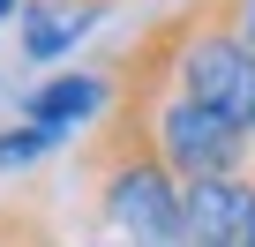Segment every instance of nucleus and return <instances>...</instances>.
<instances>
[{
	"label": "nucleus",
	"instance_id": "nucleus-1",
	"mask_svg": "<svg viewBox=\"0 0 255 247\" xmlns=\"http://www.w3.org/2000/svg\"><path fill=\"white\" fill-rule=\"evenodd\" d=\"M173 90L195 97L203 112H218L233 135L255 143V45L233 30V0H195L188 8V38L173 60Z\"/></svg>",
	"mask_w": 255,
	"mask_h": 247
},
{
	"label": "nucleus",
	"instance_id": "nucleus-2",
	"mask_svg": "<svg viewBox=\"0 0 255 247\" xmlns=\"http://www.w3.org/2000/svg\"><path fill=\"white\" fill-rule=\"evenodd\" d=\"M150 143H158V158H165V172L188 187V180H225V172H248V135H233L218 112H203L195 97H180V90H165L158 105H150Z\"/></svg>",
	"mask_w": 255,
	"mask_h": 247
},
{
	"label": "nucleus",
	"instance_id": "nucleus-3",
	"mask_svg": "<svg viewBox=\"0 0 255 247\" xmlns=\"http://www.w3.org/2000/svg\"><path fill=\"white\" fill-rule=\"evenodd\" d=\"M248 225H255V180L248 172L180 187V247H248Z\"/></svg>",
	"mask_w": 255,
	"mask_h": 247
},
{
	"label": "nucleus",
	"instance_id": "nucleus-4",
	"mask_svg": "<svg viewBox=\"0 0 255 247\" xmlns=\"http://www.w3.org/2000/svg\"><path fill=\"white\" fill-rule=\"evenodd\" d=\"M105 105H113V75H45L23 97V120H38L53 135H75L83 120H105Z\"/></svg>",
	"mask_w": 255,
	"mask_h": 247
},
{
	"label": "nucleus",
	"instance_id": "nucleus-5",
	"mask_svg": "<svg viewBox=\"0 0 255 247\" xmlns=\"http://www.w3.org/2000/svg\"><path fill=\"white\" fill-rule=\"evenodd\" d=\"M105 8H113V0H30V8H23V60H53V53H68Z\"/></svg>",
	"mask_w": 255,
	"mask_h": 247
},
{
	"label": "nucleus",
	"instance_id": "nucleus-6",
	"mask_svg": "<svg viewBox=\"0 0 255 247\" xmlns=\"http://www.w3.org/2000/svg\"><path fill=\"white\" fill-rule=\"evenodd\" d=\"M0 247H60V232L30 202H0Z\"/></svg>",
	"mask_w": 255,
	"mask_h": 247
},
{
	"label": "nucleus",
	"instance_id": "nucleus-7",
	"mask_svg": "<svg viewBox=\"0 0 255 247\" xmlns=\"http://www.w3.org/2000/svg\"><path fill=\"white\" fill-rule=\"evenodd\" d=\"M53 143H60V135H53V128H38V120H15V128H0V172H15V165H38Z\"/></svg>",
	"mask_w": 255,
	"mask_h": 247
},
{
	"label": "nucleus",
	"instance_id": "nucleus-8",
	"mask_svg": "<svg viewBox=\"0 0 255 247\" xmlns=\"http://www.w3.org/2000/svg\"><path fill=\"white\" fill-rule=\"evenodd\" d=\"M233 30H240V38L255 45V0H233Z\"/></svg>",
	"mask_w": 255,
	"mask_h": 247
},
{
	"label": "nucleus",
	"instance_id": "nucleus-9",
	"mask_svg": "<svg viewBox=\"0 0 255 247\" xmlns=\"http://www.w3.org/2000/svg\"><path fill=\"white\" fill-rule=\"evenodd\" d=\"M15 8H23V0H0V23H8V15H15Z\"/></svg>",
	"mask_w": 255,
	"mask_h": 247
}]
</instances>
